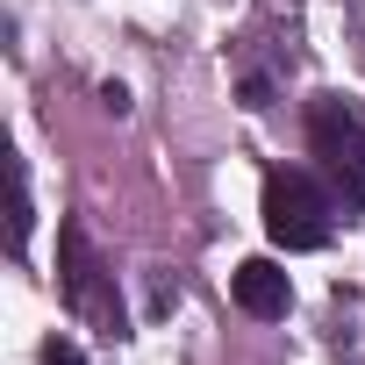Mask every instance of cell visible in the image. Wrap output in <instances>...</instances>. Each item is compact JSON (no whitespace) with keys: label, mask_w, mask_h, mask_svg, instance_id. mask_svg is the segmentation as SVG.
<instances>
[{"label":"cell","mask_w":365,"mask_h":365,"mask_svg":"<svg viewBox=\"0 0 365 365\" xmlns=\"http://www.w3.org/2000/svg\"><path fill=\"white\" fill-rule=\"evenodd\" d=\"M336 194L322 187V179L308 165H272L265 172V237L279 251H322L329 230H336Z\"/></svg>","instance_id":"cell-1"},{"label":"cell","mask_w":365,"mask_h":365,"mask_svg":"<svg viewBox=\"0 0 365 365\" xmlns=\"http://www.w3.org/2000/svg\"><path fill=\"white\" fill-rule=\"evenodd\" d=\"M308 143H315V158L329 172L336 201L358 208L365 201V108L344 101V93H315L308 101Z\"/></svg>","instance_id":"cell-2"},{"label":"cell","mask_w":365,"mask_h":365,"mask_svg":"<svg viewBox=\"0 0 365 365\" xmlns=\"http://www.w3.org/2000/svg\"><path fill=\"white\" fill-rule=\"evenodd\" d=\"M58 272H65V301H72L86 322H101V329L115 336V329H122L115 272L93 258V244H86V230H79V222H65V237H58Z\"/></svg>","instance_id":"cell-3"},{"label":"cell","mask_w":365,"mask_h":365,"mask_svg":"<svg viewBox=\"0 0 365 365\" xmlns=\"http://www.w3.org/2000/svg\"><path fill=\"white\" fill-rule=\"evenodd\" d=\"M230 294H237V308H244V315H265V322L294 308V279H287L272 258H244V265L230 272Z\"/></svg>","instance_id":"cell-4"},{"label":"cell","mask_w":365,"mask_h":365,"mask_svg":"<svg viewBox=\"0 0 365 365\" xmlns=\"http://www.w3.org/2000/svg\"><path fill=\"white\" fill-rule=\"evenodd\" d=\"M8 172H15V215H8V244L22 251V244H29V172H22V158H15Z\"/></svg>","instance_id":"cell-5"},{"label":"cell","mask_w":365,"mask_h":365,"mask_svg":"<svg viewBox=\"0 0 365 365\" xmlns=\"http://www.w3.org/2000/svg\"><path fill=\"white\" fill-rule=\"evenodd\" d=\"M43 365H86V351H79L72 336H51V344H43Z\"/></svg>","instance_id":"cell-6"},{"label":"cell","mask_w":365,"mask_h":365,"mask_svg":"<svg viewBox=\"0 0 365 365\" xmlns=\"http://www.w3.org/2000/svg\"><path fill=\"white\" fill-rule=\"evenodd\" d=\"M358 58H365V0H358Z\"/></svg>","instance_id":"cell-7"}]
</instances>
